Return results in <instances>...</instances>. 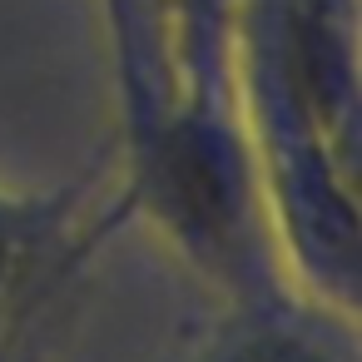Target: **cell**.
<instances>
[{
    "label": "cell",
    "mask_w": 362,
    "mask_h": 362,
    "mask_svg": "<svg viewBox=\"0 0 362 362\" xmlns=\"http://www.w3.org/2000/svg\"><path fill=\"white\" fill-rule=\"evenodd\" d=\"M85 194L90 179L50 194H11L0 184V347L16 337L40 288L60 283L85 258Z\"/></svg>",
    "instance_id": "1"
},
{
    "label": "cell",
    "mask_w": 362,
    "mask_h": 362,
    "mask_svg": "<svg viewBox=\"0 0 362 362\" xmlns=\"http://www.w3.org/2000/svg\"><path fill=\"white\" fill-rule=\"evenodd\" d=\"M110 75L119 100V139L124 149L139 144L174 100V65H169V11L164 0H95Z\"/></svg>",
    "instance_id": "2"
},
{
    "label": "cell",
    "mask_w": 362,
    "mask_h": 362,
    "mask_svg": "<svg viewBox=\"0 0 362 362\" xmlns=\"http://www.w3.org/2000/svg\"><path fill=\"white\" fill-rule=\"evenodd\" d=\"M194 362H357L352 322L288 298L258 308H228L223 332Z\"/></svg>",
    "instance_id": "3"
},
{
    "label": "cell",
    "mask_w": 362,
    "mask_h": 362,
    "mask_svg": "<svg viewBox=\"0 0 362 362\" xmlns=\"http://www.w3.org/2000/svg\"><path fill=\"white\" fill-rule=\"evenodd\" d=\"M169 11V65L174 110L189 115H238L233 90V25L238 0H164Z\"/></svg>",
    "instance_id": "4"
}]
</instances>
